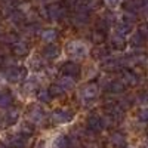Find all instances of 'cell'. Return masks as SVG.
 Returning <instances> with one entry per match:
<instances>
[{"label":"cell","mask_w":148,"mask_h":148,"mask_svg":"<svg viewBox=\"0 0 148 148\" xmlns=\"http://www.w3.org/2000/svg\"><path fill=\"white\" fill-rule=\"evenodd\" d=\"M141 148H148V142H147V144H144V145H142Z\"/></svg>","instance_id":"cell-36"},{"label":"cell","mask_w":148,"mask_h":148,"mask_svg":"<svg viewBox=\"0 0 148 148\" xmlns=\"http://www.w3.org/2000/svg\"><path fill=\"white\" fill-rule=\"evenodd\" d=\"M40 37L42 40L46 42V43H53L56 39H58V31L53 30V28H46L40 33Z\"/></svg>","instance_id":"cell-18"},{"label":"cell","mask_w":148,"mask_h":148,"mask_svg":"<svg viewBox=\"0 0 148 148\" xmlns=\"http://www.w3.org/2000/svg\"><path fill=\"white\" fill-rule=\"evenodd\" d=\"M104 126H105V123H104V119L101 116L93 114L88 119V129L90 132H101L104 129Z\"/></svg>","instance_id":"cell-8"},{"label":"cell","mask_w":148,"mask_h":148,"mask_svg":"<svg viewBox=\"0 0 148 148\" xmlns=\"http://www.w3.org/2000/svg\"><path fill=\"white\" fill-rule=\"evenodd\" d=\"M5 77L10 83H18L27 79V70L24 67H16V65H8L3 71Z\"/></svg>","instance_id":"cell-2"},{"label":"cell","mask_w":148,"mask_h":148,"mask_svg":"<svg viewBox=\"0 0 148 148\" xmlns=\"http://www.w3.org/2000/svg\"><path fill=\"white\" fill-rule=\"evenodd\" d=\"M37 86H39V82H37V77L36 76H31V77H27L24 80V84H22V89L25 93H31L37 89Z\"/></svg>","instance_id":"cell-15"},{"label":"cell","mask_w":148,"mask_h":148,"mask_svg":"<svg viewBox=\"0 0 148 148\" xmlns=\"http://www.w3.org/2000/svg\"><path fill=\"white\" fill-rule=\"evenodd\" d=\"M98 90H99V89H98V86L95 83H88V84H84L83 88L80 89L79 96L82 98L83 104L89 105L92 101H95L98 98Z\"/></svg>","instance_id":"cell-3"},{"label":"cell","mask_w":148,"mask_h":148,"mask_svg":"<svg viewBox=\"0 0 148 148\" xmlns=\"http://www.w3.org/2000/svg\"><path fill=\"white\" fill-rule=\"evenodd\" d=\"M110 142L113 144L114 147H123V145L126 144L125 135L120 133V132H114L113 135H111V138H110Z\"/></svg>","instance_id":"cell-23"},{"label":"cell","mask_w":148,"mask_h":148,"mask_svg":"<svg viewBox=\"0 0 148 148\" xmlns=\"http://www.w3.org/2000/svg\"><path fill=\"white\" fill-rule=\"evenodd\" d=\"M28 70H33V71L45 70V59H43V56H39V55L30 56L28 58Z\"/></svg>","instance_id":"cell-11"},{"label":"cell","mask_w":148,"mask_h":148,"mask_svg":"<svg viewBox=\"0 0 148 148\" xmlns=\"http://www.w3.org/2000/svg\"><path fill=\"white\" fill-rule=\"evenodd\" d=\"M102 33V31H101ZM99 31H93V34H92V37H93V42L95 43H101L102 40H104V34H101Z\"/></svg>","instance_id":"cell-31"},{"label":"cell","mask_w":148,"mask_h":148,"mask_svg":"<svg viewBox=\"0 0 148 148\" xmlns=\"http://www.w3.org/2000/svg\"><path fill=\"white\" fill-rule=\"evenodd\" d=\"M73 147V141L65 136V135H58V136H55L51 142V145H49V148H71Z\"/></svg>","instance_id":"cell-9"},{"label":"cell","mask_w":148,"mask_h":148,"mask_svg":"<svg viewBox=\"0 0 148 148\" xmlns=\"http://www.w3.org/2000/svg\"><path fill=\"white\" fill-rule=\"evenodd\" d=\"M46 14L52 21H59V19H62L65 16V9L62 8L61 3H52V5L47 6Z\"/></svg>","instance_id":"cell-5"},{"label":"cell","mask_w":148,"mask_h":148,"mask_svg":"<svg viewBox=\"0 0 148 148\" xmlns=\"http://www.w3.org/2000/svg\"><path fill=\"white\" fill-rule=\"evenodd\" d=\"M33 132H34V127H33L31 123L25 121V123H22V125H21L19 133H22V135H25V136H28V135H33Z\"/></svg>","instance_id":"cell-25"},{"label":"cell","mask_w":148,"mask_h":148,"mask_svg":"<svg viewBox=\"0 0 148 148\" xmlns=\"http://www.w3.org/2000/svg\"><path fill=\"white\" fill-rule=\"evenodd\" d=\"M10 21L14 24H21L24 21V15L21 14V12H14V14L10 15Z\"/></svg>","instance_id":"cell-28"},{"label":"cell","mask_w":148,"mask_h":148,"mask_svg":"<svg viewBox=\"0 0 148 148\" xmlns=\"http://www.w3.org/2000/svg\"><path fill=\"white\" fill-rule=\"evenodd\" d=\"M51 98H52V93L49 90H46V89H40L39 93H37V99H39L40 102H49Z\"/></svg>","instance_id":"cell-24"},{"label":"cell","mask_w":148,"mask_h":148,"mask_svg":"<svg viewBox=\"0 0 148 148\" xmlns=\"http://www.w3.org/2000/svg\"><path fill=\"white\" fill-rule=\"evenodd\" d=\"M52 121L53 123H58V125H65V123H70L74 117V114L71 113L70 110H65V108H59V110H55L52 113Z\"/></svg>","instance_id":"cell-4"},{"label":"cell","mask_w":148,"mask_h":148,"mask_svg":"<svg viewBox=\"0 0 148 148\" xmlns=\"http://www.w3.org/2000/svg\"><path fill=\"white\" fill-rule=\"evenodd\" d=\"M6 77H5V74L3 73H0V88H3V86L6 84Z\"/></svg>","instance_id":"cell-33"},{"label":"cell","mask_w":148,"mask_h":148,"mask_svg":"<svg viewBox=\"0 0 148 148\" xmlns=\"http://www.w3.org/2000/svg\"><path fill=\"white\" fill-rule=\"evenodd\" d=\"M8 145L12 148H25V145H27L25 135H22V133L12 135V136L8 138Z\"/></svg>","instance_id":"cell-10"},{"label":"cell","mask_w":148,"mask_h":148,"mask_svg":"<svg viewBox=\"0 0 148 148\" xmlns=\"http://www.w3.org/2000/svg\"><path fill=\"white\" fill-rule=\"evenodd\" d=\"M104 2H105V5L108 6V8H113V9H116L121 2H123V0H104Z\"/></svg>","instance_id":"cell-30"},{"label":"cell","mask_w":148,"mask_h":148,"mask_svg":"<svg viewBox=\"0 0 148 148\" xmlns=\"http://www.w3.org/2000/svg\"><path fill=\"white\" fill-rule=\"evenodd\" d=\"M28 120L31 123H42L45 120V110L40 105H33L28 111Z\"/></svg>","instance_id":"cell-7"},{"label":"cell","mask_w":148,"mask_h":148,"mask_svg":"<svg viewBox=\"0 0 148 148\" xmlns=\"http://www.w3.org/2000/svg\"><path fill=\"white\" fill-rule=\"evenodd\" d=\"M86 148H98V147H96V145H93V144H90V145H88Z\"/></svg>","instance_id":"cell-35"},{"label":"cell","mask_w":148,"mask_h":148,"mask_svg":"<svg viewBox=\"0 0 148 148\" xmlns=\"http://www.w3.org/2000/svg\"><path fill=\"white\" fill-rule=\"evenodd\" d=\"M136 101L139 105H148V92H142L138 98H136Z\"/></svg>","instance_id":"cell-29"},{"label":"cell","mask_w":148,"mask_h":148,"mask_svg":"<svg viewBox=\"0 0 148 148\" xmlns=\"http://www.w3.org/2000/svg\"><path fill=\"white\" fill-rule=\"evenodd\" d=\"M5 123L6 125H15V123L19 120V110L16 108H8L6 114H5Z\"/></svg>","instance_id":"cell-14"},{"label":"cell","mask_w":148,"mask_h":148,"mask_svg":"<svg viewBox=\"0 0 148 148\" xmlns=\"http://www.w3.org/2000/svg\"><path fill=\"white\" fill-rule=\"evenodd\" d=\"M142 42H144V36H142L139 31L133 33L132 39H130V45H132V46H141V45H142Z\"/></svg>","instance_id":"cell-26"},{"label":"cell","mask_w":148,"mask_h":148,"mask_svg":"<svg viewBox=\"0 0 148 148\" xmlns=\"http://www.w3.org/2000/svg\"><path fill=\"white\" fill-rule=\"evenodd\" d=\"M14 98L9 92H0V108H10Z\"/></svg>","instance_id":"cell-22"},{"label":"cell","mask_w":148,"mask_h":148,"mask_svg":"<svg viewBox=\"0 0 148 148\" xmlns=\"http://www.w3.org/2000/svg\"><path fill=\"white\" fill-rule=\"evenodd\" d=\"M125 46H126L125 37H121L119 34H113V37H111V47L117 49V51H121V49H125Z\"/></svg>","instance_id":"cell-21"},{"label":"cell","mask_w":148,"mask_h":148,"mask_svg":"<svg viewBox=\"0 0 148 148\" xmlns=\"http://www.w3.org/2000/svg\"><path fill=\"white\" fill-rule=\"evenodd\" d=\"M67 53L73 59H83L89 55V46L83 42L73 40L67 45Z\"/></svg>","instance_id":"cell-1"},{"label":"cell","mask_w":148,"mask_h":148,"mask_svg":"<svg viewBox=\"0 0 148 148\" xmlns=\"http://www.w3.org/2000/svg\"><path fill=\"white\" fill-rule=\"evenodd\" d=\"M62 71H64V74H67V76L77 77L80 74V67L77 64H74V62H65L62 65Z\"/></svg>","instance_id":"cell-17"},{"label":"cell","mask_w":148,"mask_h":148,"mask_svg":"<svg viewBox=\"0 0 148 148\" xmlns=\"http://www.w3.org/2000/svg\"><path fill=\"white\" fill-rule=\"evenodd\" d=\"M58 84L62 88L65 92L67 90H71V89H74L76 88V80H74V77H71V76H67V74H64L62 77H59V80H58Z\"/></svg>","instance_id":"cell-13"},{"label":"cell","mask_w":148,"mask_h":148,"mask_svg":"<svg viewBox=\"0 0 148 148\" xmlns=\"http://www.w3.org/2000/svg\"><path fill=\"white\" fill-rule=\"evenodd\" d=\"M142 10L145 12V15L148 16V0H144V6H142Z\"/></svg>","instance_id":"cell-34"},{"label":"cell","mask_w":148,"mask_h":148,"mask_svg":"<svg viewBox=\"0 0 148 148\" xmlns=\"http://www.w3.org/2000/svg\"><path fill=\"white\" fill-rule=\"evenodd\" d=\"M139 120L144 121V123H148V108L142 110L141 113H139Z\"/></svg>","instance_id":"cell-32"},{"label":"cell","mask_w":148,"mask_h":148,"mask_svg":"<svg viewBox=\"0 0 148 148\" xmlns=\"http://www.w3.org/2000/svg\"><path fill=\"white\" fill-rule=\"evenodd\" d=\"M114 30H116V34H119V36H121V37H126V36H129V34L133 31V24L120 21V22H117V25H116Z\"/></svg>","instance_id":"cell-12"},{"label":"cell","mask_w":148,"mask_h":148,"mask_svg":"<svg viewBox=\"0 0 148 148\" xmlns=\"http://www.w3.org/2000/svg\"><path fill=\"white\" fill-rule=\"evenodd\" d=\"M123 83H126V84H130V86H135V84H138V76H136V73H133L130 70H126V71H123Z\"/></svg>","instance_id":"cell-19"},{"label":"cell","mask_w":148,"mask_h":148,"mask_svg":"<svg viewBox=\"0 0 148 148\" xmlns=\"http://www.w3.org/2000/svg\"><path fill=\"white\" fill-rule=\"evenodd\" d=\"M49 92L52 93V96H59V95H62L65 90H64V89H62V88H61V86L56 83V84H52V86H51V89H49Z\"/></svg>","instance_id":"cell-27"},{"label":"cell","mask_w":148,"mask_h":148,"mask_svg":"<svg viewBox=\"0 0 148 148\" xmlns=\"http://www.w3.org/2000/svg\"><path fill=\"white\" fill-rule=\"evenodd\" d=\"M12 52L16 56H24L28 53V46L25 42H15L12 43Z\"/></svg>","instance_id":"cell-16"},{"label":"cell","mask_w":148,"mask_h":148,"mask_svg":"<svg viewBox=\"0 0 148 148\" xmlns=\"http://www.w3.org/2000/svg\"><path fill=\"white\" fill-rule=\"evenodd\" d=\"M88 14H83V12H77L76 15L73 16V24L77 27H84L88 25Z\"/></svg>","instance_id":"cell-20"},{"label":"cell","mask_w":148,"mask_h":148,"mask_svg":"<svg viewBox=\"0 0 148 148\" xmlns=\"http://www.w3.org/2000/svg\"><path fill=\"white\" fill-rule=\"evenodd\" d=\"M61 55V49L58 45H46L42 51V56L46 61H55Z\"/></svg>","instance_id":"cell-6"}]
</instances>
